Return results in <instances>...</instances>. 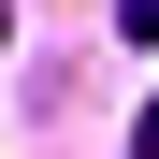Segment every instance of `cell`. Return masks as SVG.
Instances as JSON below:
<instances>
[{
  "label": "cell",
  "instance_id": "1",
  "mask_svg": "<svg viewBox=\"0 0 159 159\" xmlns=\"http://www.w3.org/2000/svg\"><path fill=\"white\" fill-rule=\"evenodd\" d=\"M116 29H130V43H159V0H116Z\"/></svg>",
  "mask_w": 159,
  "mask_h": 159
},
{
  "label": "cell",
  "instance_id": "2",
  "mask_svg": "<svg viewBox=\"0 0 159 159\" xmlns=\"http://www.w3.org/2000/svg\"><path fill=\"white\" fill-rule=\"evenodd\" d=\"M130 159H159V101H145V116H130Z\"/></svg>",
  "mask_w": 159,
  "mask_h": 159
}]
</instances>
